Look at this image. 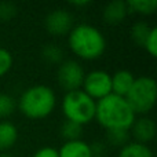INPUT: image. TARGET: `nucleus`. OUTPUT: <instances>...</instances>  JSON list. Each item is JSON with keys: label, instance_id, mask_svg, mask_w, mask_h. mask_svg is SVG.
I'll use <instances>...</instances> for the list:
<instances>
[{"label": "nucleus", "instance_id": "6e6552de", "mask_svg": "<svg viewBox=\"0 0 157 157\" xmlns=\"http://www.w3.org/2000/svg\"><path fill=\"white\" fill-rule=\"evenodd\" d=\"M75 26V18L66 8H55L44 18V28L51 36L62 37L69 35Z\"/></svg>", "mask_w": 157, "mask_h": 157}, {"label": "nucleus", "instance_id": "423d86ee", "mask_svg": "<svg viewBox=\"0 0 157 157\" xmlns=\"http://www.w3.org/2000/svg\"><path fill=\"white\" fill-rule=\"evenodd\" d=\"M81 88L90 98L97 102L112 94V75L101 69L88 72L84 76Z\"/></svg>", "mask_w": 157, "mask_h": 157}, {"label": "nucleus", "instance_id": "5701e85b", "mask_svg": "<svg viewBox=\"0 0 157 157\" xmlns=\"http://www.w3.org/2000/svg\"><path fill=\"white\" fill-rule=\"evenodd\" d=\"M144 48L146 50L150 57H153V58L157 57V29L155 26L150 30L149 36H147L146 41H145V44H144Z\"/></svg>", "mask_w": 157, "mask_h": 157}, {"label": "nucleus", "instance_id": "f257e3e1", "mask_svg": "<svg viewBox=\"0 0 157 157\" xmlns=\"http://www.w3.org/2000/svg\"><path fill=\"white\" fill-rule=\"evenodd\" d=\"M135 119L136 114L134 113L124 97L110 94L97 101L94 120H97L98 124L106 131H130Z\"/></svg>", "mask_w": 157, "mask_h": 157}, {"label": "nucleus", "instance_id": "4be33fe9", "mask_svg": "<svg viewBox=\"0 0 157 157\" xmlns=\"http://www.w3.org/2000/svg\"><path fill=\"white\" fill-rule=\"evenodd\" d=\"M14 65V57L7 48L0 47V77L6 76Z\"/></svg>", "mask_w": 157, "mask_h": 157}, {"label": "nucleus", "instance_id": "a878e982", "mask_svg": "<svg viewBox=\"0 0 157 157\" xmlns=\"http://www.w3.org/2000/svg\"><path fill=\"white\" fill-rule=\"evenodd\" d=\"M91 4V2L88 0H80V2H71V6L73 7H77V8H83V7H87V6Z\"/></svg>", "mask_w": 157, "mask_h": 157}, {"label": "nucleus", "instance_id": "ddd939ff", "mask_svg": "<svg viewBox=\"0 0 157 157\" xmlns=\"http://www.w3.org/2000/svg\"><path fill=\"white\" fill-rule=\"evenodd\" d=\"M59 157H92L90 144L83 139L65 142L58 150Z\"/></svg>", "mask_w": 157, "mask_h": 157}, {"label": "nucleus", "instance_id": "2eb2a0df", "mask_svg": "<svg viewBox=\"0 0 157 157\" xmlns=\"http://www.w3.org/2000/svg\"><path fill=\"white\" fill-rule=\"evenodd\" d=\"M152 28L153 26H150V25L145 21L135 22L130 29V37H131V40H132V43L138 47H144V44H145V41H146Z\"/></svg>", "mask_w": 157, "mask_h": 157}, {"label": "nucleus", "instance_id": "39448f33", "mask_svg": "<svg viewBox=\"0 0 157 157\" xmlns=\"http://www.w3.org/2000/svg\"><path fill=\"white\" fill-rule=\"evenodd\" d=\"M125 99L135 114L146 116L153 110L157 101L156 80L149 76L135 77L132 87L125 95Z\"/></svg>", "mask_w": 157, "mask_h": 157}, {"label": "nucleus", "instance_id": "b1692460", "mask_svg": "<svg viewBox=\"0 0 157 157\" xmlns=\"http://www.w3.org/2000/svg\"><path fill=\"white\" fill-rule=\"evenodd\" d=\"M91 147V153L92 157H106L108 156V145L103 141H95L92 144H90Z\"/></svg>", "mask_w": 157, "mask_h": 157}, {"label": "nucleus", "instance_id": "1a4fd4ad", "mask_svg": "<svg viewBox=\"0 0 157 157\" xmlns=\"http://www.w3.org/2000/svg\"><path fill=\"white\" fill-rule=\"evenodd\" d=\"M130 135L134 138V142L147 145L156 136V123L147 116H141L135 119L130 128Z\"/></svg>", "mask_w": 157, "mask_h": 157}, {"label": "nucleus", "instance_id": "aec40b11", "mask_svg": "<svg viewBox=\"0 0 157 157\" xmlns=\"http://www.w3.org/2000/svg\"><path fill=\"white\" fill-rule=\"evenodd\" d=\"M17 110V99L7 92H0V119L10 117Z\"/></svg>", "mask_w": 157, "mask_h": 157}, {"label": "nucleus", "instance_id": "dca6fc26", "mask_svg": "<svg viewBox=\"0 0 157 157\" xmlns=\"http://www.w3.org/2000/svg\"><path fill=\"white\" fill-rule=\"evenodd\" d=\"M125 3L130 13L139 15H152L157 10V0H128Z\"/></svg>", "mask_w": 157, "mask_h": 157}, {"label": "nucleus", "instance_id": "6ab92c4d", "mask_svg": "<svg viewBox=\"0 0 157 157\" xmlns=\"http://www.w3.org/2000/svg\"><path fill=\"white\" fill-rule=\"evenodd\" d=\"M131 135L130 131H124V130H113V131H106V145L108 146H113V147H119L121 149L123 146L130 142Z\"/></svg>", "mask_w": 157, "mask_h": 157}, {"label": "nucleus", "instance_id": "393cba45", "mask_svg": "<svg viewBox=\"0 0 157 157\" xmlns=\"http://www.w3.org/2000/svg\"><path fill=\"white\" fill-rule=\"evenodd\" d=\"M32 157H59V155H58V149H55V147L43 146L36 150L32 155Z\"/></svg>", "mask_w": 157, "mask_h": 157}, {"label": "nucleus", "instance_id": "4468645a", "mask_svg": "<svg viewBox=\"0 0 157 157\" xmlns=\"http://www.w3.org/2000/svg\"><path fill=\"white\" fill-rule=\"evenodd\" d=\"M117 157H155V155L147 145L130 141L119 150Z\"/></svg>", "mask_w": 157, "mask_h": 157}, {"label": "nucleus", "instance_id": "0eeeda50", "mask_svg": "<svg viewBox=\"0 0 157 157\" xmlns=\"http://www.w3.org/2000/svg\"><path fill=\"white\" fill-rule=\"evenodd\" d=\"M86 76L83 66L80 62L75 59H66L58 65L57 71V81L62 90L66 92L80 90L83 86V80Z\"/></svg>", "mask_w": 157, "mask_h": 157}, {"label": "nucleus", "instance_id": "9d476101", "mask_svg": "<svg viewBox=\"0 0 157 157\" xmlns=\"http://www.w3.org/2000/svg\"><path fill=\"white\" fill-rule=\"evenodd\" d=\"M130 14L127 3L121 0H114L105 6L102 11V18L108 25H119Z\"/></svg>", "mask_w": 157, "mask_h": 157}, {"label": "nucleus", "instance_id": "a211bd4d", "mask_svg": "<svg viewBox=\"0 0 157 157\" xmlns=\"http://www.w3.org/2000/svg\"><path fill=\"white\" fill-rule=\"evenodd\" d=\"M41 58L50 65H59L63 61V51L58 44L50 43L41 48Z\"/></svg>", "mask_w": 157, "mask_h": 157}, {"label": "nucleus", "instance_id": "f3484780", "mask_svg": "<svg viewBox=\"0 0 157 157\" xmlns=\"http://www.w3.org/2000/svg\"><path fill=\"white\" fill-rule=\"evenodd\" d=\"M59 134L65 142L78 141V139H81V136H83V127L73 121L65 120V121L61 124Z\"/></svg>", "mask_w": 157, "mask_h": 157}, {"label": "nucleus", "instance_id": "bb28decb", "mask_svg": "<svg viewBox=\"0 0 157 157\" xmlns=\"http://www.w3.org/2000/svg\"><path fill=\"white\" fill-rule=\"evenodd\" d=\"M0 157H15V156L11 155V153H8V152H4V153H2V155H0Z\"/></svg>", "mask_w": 157, "mask_h": 157}, {"label": "nucleus", "instance_id": "412c9836", "mask_svg": "<svg viewBox=\"0 0 157 157\" xmlns=\"http://www.w3.org/2000/svg\"><path fill=\"white\" fill-rule=\"evenodd\" d=\"M18 14V7L11 2H0V22H10Z\"/></svg>", "mask_w": 157, "mask_h": 157}, {"label": "nucleus", "instance_id": "9b49d317", "mask_svg": "<svg viewBox=\"0 0 157 157\" xmlns=\"http://www.w3.org/2000/svg\"><path fill=\"white\" fill-rule=\"evenodd\" d=\"M135 80V76L131 73L130 71H117L114 75H112V94L119 95V97H124L128 94Z\"/></svg>", "mask_w": 157, "mask_h": 157}, {"label": "nucleus", "instance_id": "f8f14e48", "mask_svg": "<svg viewBox=\"0 0 157 157\" xmlns=\"http://www.w3.org/2000/svg\"><path fill=\"white\" fill-rule=\"evenodd\" d=\"M18 128L11 121H0V152L4 153L15 146L18 141Z\"/></svg>", "mask_w": 157, "mask_h": 157}, {"label": "nucleus", "instance_id": "f03ea898", "mask_svg": "<svg viewBox=\"0 0 157 157\" xmlns=\"http://www.w3.org/2000/svg\"><path fill=\"white\" fill-rule=\"evenodd\" d=\"M71 51L84 61L99 59L106 50V39L97 26L90 24L75 25L68 35Z\"/></svg>", "mask_w": 157, "mask_h": 157}, {"label": "nucleus", "instance_id": "7ed1b4c3", "mask_svg": "<svg viewBox=\"0 0 157 157\" xmlns=\"http://www.w3.org/2000/svg\"><path fill=\"white\" fill-rule=\"evenodd\" d=\"M17 108L30 120L46 119L57 108V94L50 86L33 84L19 95Z\"/></svg>", "mask_w": 157, "mask_h": 157}, {"label": "nucleus", "instance_id": "20e7f679", "mask_svg": "<svg viewBox=\"0 0 157 157\" xmlns=\"http://www.w3.org/2000/svg\"><path fill=\"white\" fill-rule=\"evenodd\" d=\"M95 108L97 102L90 98L83 90L66 92L61 102V109L65 120L73 121L81 127L94 120Z\"/></svg>", "mask_w": 157, "mask_h": 157}]
</instances>
